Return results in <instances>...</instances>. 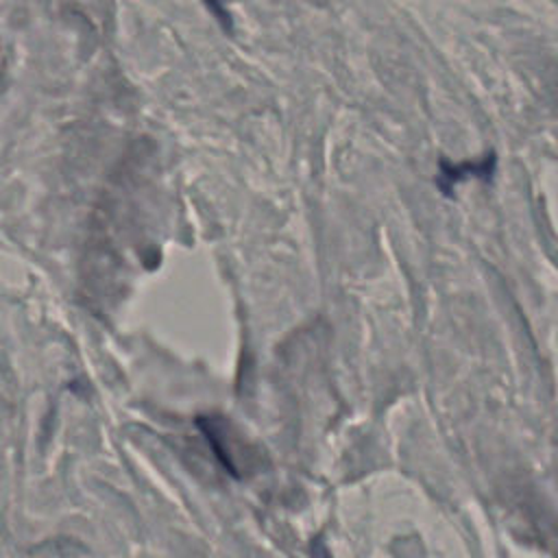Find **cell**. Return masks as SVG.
I'll return each mask as SVG.
<instances>
[{
    "instance_id": "cell-2",
    "label": "cell",
    "mask_w": 558,
    "mask_h": 558,
    "mask_svg": "<svg viewBox=\"0 0 558 558\" xmlns=\"http://www.w3.org/2000/svg\"><path fill=\"white\" fill-rule=\"evenodd\" d=\"M205 4H207V9L214 13V17L218 20V24L222 26V28H231V15L227 13V9L222 7V2L220 0H203Z\"/></svg>"
},
{
    "instance_id": "cell-1",
    "label": "cell",
    "mask_w": 558,
    "mask_h": 558,
    "mask_svg": "<svg viewBox=\"0 0 558 558\" xmlns=\"http://www.w3.org/2000/svg\"><path fill=\"white\" fill-rule=\"evenodd\" d=\"M495 166H497V157L490 153V155H484L480 161H462V163H453V161H447L445 157L440 159V172L436 177V185L442 194L451 196L453 194V187L469 179V177H475V179H490L493 172H495Z\"/></svg>"
}]
</instances>
